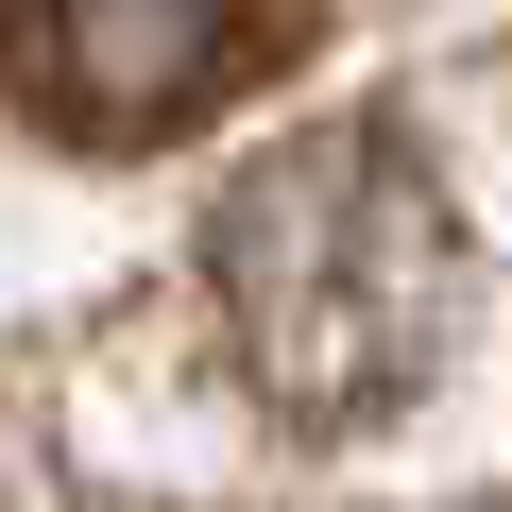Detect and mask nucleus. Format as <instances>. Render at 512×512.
Listing matches in <instances>:
<instances>
[{
    "mask_svg": "<svg viewBox=\"0 0 512 512\" xmlns=\"http://www.w3.org/2000/svg\"><path fill=\"white\" fill-rule=\"evenodd\" d=\"M205 274L239 325V376L274 393L291 427H393L444 359V291H461V239L444 188L410 171L393 120H325L291 154H256L205 222Z\"/></svg>",
    "mask_w": 512,
    "mask_h": 512,
    "instance_id": "nucleus-1",
    "label": "nucleus"
},
{
    "mask_svg": "<svg viewBox=\"0 0 512 512\" xmlns=\"http://www.w3.org/2000/svg\"><path fill=\"white\" fill-rule=\"evenodd\" d=\"M256 0H0V103L69 154H154L256 86Z\"/></svg>",
    "mask_w": 512,
    "mask_h": 512,
    "instance_id": "nucleus-2",
    "label": "nucleus"
}]
</instances>
